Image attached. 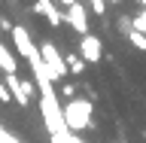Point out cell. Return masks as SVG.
I'll return each mask as SVG.
<instances>
[{
	"label": "cell",
	"mask_w": 146,
	"mask_h": 143,
	"mask_svg": "<svg viewBox=\"0 0 146 143\" xmlns=\"http://www.w3.org/2000/svg\"><path fill=\"white\" fill-rule=\"evenodd\" d=\"M88 113H91V107L85 104V100H70L67 110H64V122H67V128H85Z\"/></svg>",
	"instance_id": "6da1fadb"
},
{
	"label": "cell",
	"mask_w": 146,
	"mask_h": 143,
	"mask_svg": "<svg viewBox=\"0 0 146 143\" xmlns=\"http://www.w3.org/2000/svg\"><path fill=\"white\" fill-rule=\"evenodd\" d=\"M12 40H15V49H18V55H21V58H27V61H31V58L36 55V46L31 43V37H27L25 27H12Z\"/></svg>",
	"instance_id": "7a4b0ae2"
},
{
	"label": "cell",
	"mask_w": 146,
	"mask_h": 143,
	"mask_svg": "<svg viewBox=\"0 0 146 143\" xmlns=\"http://www.w3.org/2000/svg\"><path fill=\"white\" fill-rule=\"evenodd\" d=\"M43 61H46V67L52 70V79H58V76L67 73V67H64V61L58 58V52L52 49V43H43Z\"/></svg>",
	"instance_id": "3957f363"
},
{
	"label": "cell",
	"mask_w": 146,
	"mask_h": 143,
	"mask_svg": "<svg viewBox=\"0 0 146 143\" xmlns=\"http://www.w3.org/2000/svg\"><path fill=\"white\" fill-rule=\"evenodd\" d=\"M67 21H70L73 27H76V31H82V34H85V9L79 6V3H70V6H67Z\"/></svg>",
	"instance_id": "277c9868"
},
{
	"label": "cell",
	"mask_w": 146,
	"mask_h": 143,
	"mask_svg": "<svg viewBox=\"0 0 146 143\" xmlns=\"http://www.w3.org/2000/svg\"><path fill=\"white\" fill-rule=\"evenodd\" d=\"M36 12H40V15H46L49 18V25H58V21H61V15H58V9L52 6V0H36Z\"/></svg>",
	"instance_id": "5b68a950"
},
{
	"label": "cell",
	"mask_w": 146,
	"mask_h": 143,
	"mask_svg": "<svg viewBox=\"0 0 146 143\" xmlns=\"http://www.w3.org/2000/svg\"><path fill=\"white\" fill-rule=\"evenodd\" d=\"M0 70L6 73V76H12V73L18 70V67H15V58H12V52H9L3 43H0Z\"/></svg>",
	"instance_id": "8992f818"
},
{
	"label": "cell",
	"mask_w": 146,
	"mask_h": 143,
	"mask_svg": "<svg viewBox=\"0 0 146 143\" xmlns=\"http://www.w3.org/2000/svg\"><path fill=\"white\" fill-rule=\"evenodd\" d=\"M82 55L91 58V61H98V58H100V43L94 40V37H85V40H82Z\"/></svg>",
	"instance_id": "52a82bcc"
},
{
	"label": "cell",
	"mask_w": 146,
	"mask_h": 143,
	"mask_svg": "<svg viewBox=\"0 0 146 143\" xmlns=\"http://www.w3.org/2000/svg\"><path fill=\"white\" fill-rule=\"evenodd\" d=\"M0 100H3V104H6V100H12V91H9L6 82H0Z\"/></svg>",
	"instance_id": "ba28073f"
}]
</instances>
